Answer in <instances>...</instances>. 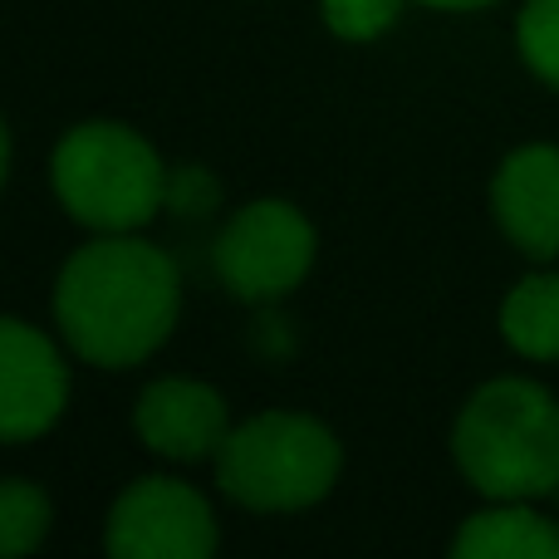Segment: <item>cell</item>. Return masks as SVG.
<instances>
[{
  "instance_id": "obj_1",
  "label": "cell",
  "mask_w": 559,
  "mask_h": 559,
  "mask_svg": "<svg viewBox=\"0 0 559 559\" xmlns=\"http://www.w3.org/2000/svg\"><path fill=\"white\" fill-rule=\"evenodd\" d=\"M182 314V275L143 236H94L55 280V324L69 354L94 368H133L167 344Z\"/></svg>"
},
{
  "instance_id": "obj_2",
  "label": "cell",
  "mask_w": 559,
  "mask_h": 559,
  "mask_svg": "<svg viewBox=\"0 0 559 559\" xmlns=\"http://www.w3.org/2000/svg\"><path fill=\"white\" fill-rule=\"evenodd\" d=\"M456 472L486 501H540L559 486V403L531 378H491L452 427Z\"/></svg>"
},
{
  "instance_id": "obj_3",
  "label": "cell",
  "mask_w": 559,
  "mask_h": 559,
  "mask_svg": "<svg viewBox=\"0 0 559 559\" xmlns=\"http://www.w3.org/2000/svg\"><path fill=\"white\" fill-rule=\"evenodd\" d=\"M55 197L79 226L98 236L143 231L167 206V167L157 147L128 123H94L69 128L49 157Z\"/></svg>"
},
{
  "instance_id": "obj_4",
  "label": "cell",
  "mask_w": 559,
  "mask_h": 559,
  "mask_svg": "<svg viewBox=\"0 0 559 559\" xmlns=\"http://www.w3.org/2000/svg\"><path fill=\"white\" fill-rule=\"evenodd\" d=\"M344 447L309 413H255L216 452V486L246 511H305L338 481Z\"/></svg>"
},
{
  "instance_id": "obj_5",
  "label": "cell",
  "mask_w": 559,
  "mask_h": 559,
  "mask_svg": "<svg viewBox=\"0 0 559 559\" xmlns=\"http://www.w3.org/2000/svg\"><path fill=\"white\" fill-rule=\"evenodd\" d=\"M314 251L319 236L299 206H289L285 197H255L222 226L212 261L236 299L271 305V299H285L295 285H305Z\"/></svg>"
},
{
  "instance_id": "obj_6",
  "label": "cell",
  "mask_w": 559,
  "mask_h": 559,
  "mask_svg": "<svg viewBox=\"0 0 559 559\" xmlns=\"http://www.w3.org/2000/svg\"><path fill=\"white\" fill-rule=\"evenodd\" d=\"M104 545L118 559H206L216 550V515L197 486L138 476L108 511Z\"/></svg>"
},
{
  "instance_id": "obj_7",
  "label": "cell",
  "mask_w": 559,
  "mask_h": 559,
  "mask_svg": "<svg viewBox=\"0 0 559 559\" xmlns=\"http://www.w3.org/2000/svg\"><path fill=\"white\" fill-rule=\"evenodd\" d=\"M69 407L64 348L45 329L0 314V442H35Z\"/></svg>"
},
{
  "instance_id": "obj_8",
  "label": "cell",
  "mask_w": 559,
  "mask_h": 559,
  "mask_svg": "<svg viewBox=\"0 0 559 559\" xmlns=\"http://www.w3.org/2000/svg\"><path fill=\"white\" fill-rule=\"evenodd\" d=\"M133 432L147 452L167 462H202L222 452L231 413H226V397L202 378H157L133 407Z\"/></svg>"
},
{
  "instance_id": "obj_9",
  "label": "cell",
  "mask_w": 559,
  "mask_h": 559,
  "mask_svg": "<svg viewBox=\"0 0 559 559\" xmlns=\"http://www.w3.org/2000/svg\"><path fill=\"white\" fill-rule=\"evenodd\" d=\"M491 216L531 261H559V147L525 143L496 167Z\"/></svg>"
},
{
  "instance_id": "obj_10",
  "label": "cell",
  "mask_w": 559,
  "mask_h": 559,
  "mask_svg": "<svg viewBox=\"0 0 559 559\" xmlns=\"http://www.w3.org/2000/svg\"><path fill=\"white\" fill-rule=\"evenodd\" d=\"M456 559H559V525L531 501H491L452 535Z\"/></svg>"
},
{
  "instance_id": "obj_11",
  "label": "cell",
  "mask_w": 559,
  "mask_h": 559,
  "mask_svg": "<svg viewBox=\"0 0 559 559\" xmlns=\"http://www.w3.org/2000/svg\"><path fill=\"white\" fill-rule=\"evenodd\" d=\"M501 334L521 358L559 364V271H535L506 295Z\"/></svg>"
},
{
  "instance_id": "obj_12",
  "label": "cell",
  "mask_w": 559,
  "mask_h": 559,
  "mask_svg": "<svg viewBox=\"0 0 559 559\" xmlns=\"http://www.w3.org/2000/svg\"><path fill=\"white\" fill-rule=\"evenodd\" d=\"M49 525H55V506L35 481L5 476L0 481V559L29 555L45 545Z\"/></svg>"
},
{
  "instance_id": "obj_13",
  "label": "cell",
  "mask_w": 559,
  "mask_h": 559,
  "mask_svg": "<svg viewBox=\"0 0 559 559\" xmlns=\"http://www.w3.org/2000/svg\"><path fill=\"white\" fill-rule=\"evenodd\" d=\"M515 49L540 84L559 88V0H525L515 20Z\"/></svg>"
},
{
  "instance_id": "obj_14",
  "label": "cell",
  "mask_w": 559,
  "mask_h": 559,
  "mask_svg": "<svg viewBox=\"0 0 559 559\" xmlns=\"http://www.w3.org/2000/svg\"><path fill=\"white\" fill-rule=\"evenodd\" d=\"M403 5L407 0H319V15L338 39L364 45V39L388 35L397 25V15H403Z\"/></svg>"
},
{
  "instance_id": "obj_15",
  "label": "cell",
  "mask_w": 559,
  "mask_h": 559,
  "mask_svg": "<svg viewBox=\"0 0 559 559\" xmlns=\"http://www.w3.org/2000/svg\"><path fill=\"white\" fill-rule=\"evenodd\" d=\"M167 206L177 216H202L216 206V177L206 167H182V173H167Z\"/></svg>"
},
{
  "instance_id": "obj_16",
  "label": "cell",
  "mask_w": 559,
  "mask_h": 559,
  "mask_svg": "<svg viewBox=\"0 0 559 559\" xmlns=\"http://www.w3.org/2000/svg\"><path fill=\"white\" fill-rule=\"evenodd\" d=\"M432 10H481V5H496V0H423Z\"/></svg>"
},
{
  "instance_id": "obj_17",
  "label": "cell",
  "mask_w": 559,
  "mask_h": 559,
  "mask_svg": "<svg viewBox=\"0 0 559 559\" xmlns=\"http://www.w3.org/2000/svg\"><path fill=\"white\" fill-rule=\"evenodd\" d=\"M10 177V133H5V118H0V187Z\"/></svg>"
}]
</instances>
